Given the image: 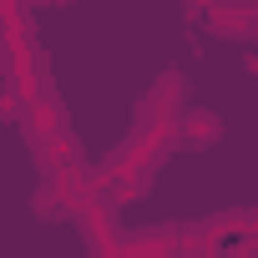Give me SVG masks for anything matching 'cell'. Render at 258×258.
<instances>
[{"instance_id":"7","label":"cell","mask_w":258,"mask_h":258,"mask_svg":"<svg viewBox=\"0 0 258 258\" xmlns=\"http://www.w3.org/2000/svg\"><path fill=\"white\" fill-rule=\"evenodd\" d=\"M26 116V96L11 76H0V121H21Z\"/></svg>"},{"instance_id":"2","label":"cell","mask_w":258,"mask_h":258,"mask_svg":"<svg viewBox=\"0 0 258 258\" xmlns=\"http://www.w3.org/2000/svg\"><path fill=\"white\" fill-rule=\"evenodd\" d=\"M203 16L223 41H258V0H208Z\"/></svg>"},{"instance_id":"5","label":"cell","mask_w":258,"mask_h":258,"mask_svg":"<svg viewBox=\"0 0 258 258\" xmlns=\"http://www.w3.org/2000/svg\"><path fill=\"white\" fill-rule=\"evenodd\" d=\"M172 258V228H152V233H121V253L116 258Z\"/></svg>"},{"instance_id":"1","label":"cell","mask_w":258,"mask_h":258,"mask_svg":"<svg viewBox=\"0 0 258 258\" xmlns=\"http://www.w3.org/2000/svg\"><path fill=\"white\" fill-rule=\"evenodd\" d=\"M116 198L111 192H101V198H91V203H81L76 213H71V223L81 228V243L91 248V253H101V258H116L121 253V233H116Z\"/></svg>"},{"instance_id":"3","label":"cell","mask_w":258,"mask_h":258,"mask_svg":"<svg viewBox=\"0 0 258 258\" xmlns=\"http://www.w3.org/2000/svg\"><path fill=\"white\" fill-rule=\"evenodd\" d=\"M21 126H26V142L36 147V142H46V137H56V132H66V106H61V96L56 91H41V96H31L26 101V116H21Z\"/></svg>"},{"instance_id":"6","label":"cell","mask_w":258,"mask_h":258,"mask_svg":"<svg viewBox=\"0 0 258 258\" xmlns=\"http://www.w3.org/2000/svg\"><path fill=\"white\" fill-rule=\"evenodd\" d=\"M31 152H36L41 172H61L66 162H76V157H81V152H76V137H71V126H66V132H56V137H46V142H36Z\"/></svg>"},{"instance_id":"8","label":"cell","mask_w":258,"mask_h":258,"mask_svg":"<svg viewBox=\"0 0 258 258\" xmlns=\"http://www.w3.org/2000/svg\"><path fill=\"white\" fill-rule=\"evenodd\" d=\"M228 253H258V208L248 213V228H243V238H238Z\"/></svg>"},{"instance_id":"4","label":"cell","mask_w":258,"mask_h":258,"mask_svg":"<svg viewBox=\"0 0 258 258\" xmlns=\"http://www.w3.org/2000/svg\"><path fill=\"white\" fill-rule=\"evenodd\" d=\"M223 137V116L218 111H208V106H182V116H177V147H213Z\"/></svg>"}]
</instances>
